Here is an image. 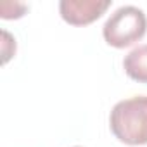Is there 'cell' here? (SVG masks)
Returning <instances> with one entry per match:
<instances>
[{
  "label": "cell",
  "mask_w": 147,
  "mask_h": 147,
  "mask_svg": "<svg viewBox=\"0 0 147 147\" xmlns=\"http://www.w3.org/2000/svg\"><path fill=\"white\" fill-rule=\"evenodd\" d=\"M147 31V18L142 9L135 5H123L116 9L102 26L104 40L116 49H125L138 42Z\"/></svg>",
  "instance_id": "2"
},
{
  "label": "cell",
  "mask_w": 147,
  "mask_h": 147,
  "mask_svg": "<svg viewBox=\"0 0 147 147\" xmlns=\"http://www.w3.org/2000/svg\"><path fill=\"white\" fill-rule=\"evenodd\" d=\"M111 7V0H61V18L73 26H85L99 19Z\"/></svg>",
  "instance_id": "3"
},
{
  "label": "cell",
  "mask_w": 147,
  "mask_h": 147,
  "mask_svg": "<svg viewBox=\"0 0 147 147\" xmlns=\"http://www.w3.org/2000/svg\"><path fill=\"white\" fill-rule=\"evenodd\" d=\"M111 131L126 145L147 144V95L119 100L109 116Z\"/></svg>",
  "instance_id": "1"
},
{
  "label": "cell",
  "mask_w": 147,
  "mask_h": 147,
  "mask_svg": "<svg viewBox=\"0 0 147 147\" xmlns=\"http://www.w3.org/2000/svg\"><path fill=\"white\" fill-rule=\"evenodd\" d=\"M125 73L135 82L147 83V43L135 47L123 59Z\"/></svg>",
  "instance_id": "4"
}]
</instances>
